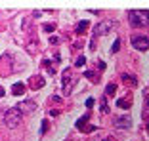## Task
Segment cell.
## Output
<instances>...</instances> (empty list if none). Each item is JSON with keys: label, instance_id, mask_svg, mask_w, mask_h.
Listing matches in <instances>:
<instances>
[{"label": "cell", "instance_id": "obj_13", "mask_svg": "<svg viewBox=\"0 0 149 141\" xmlns=\"http://www.w3.org/2000/svg\"><path fill=\"white\" fill-rule=\"evenodd\" d=\"M115 92H117V86H115L113 82H109L107 88H105V95H115Z\"/></svg>", "mask_w": 149, "mask_h": 141}, {"label": "cell", "instance_id": "obj_28", "mask_svg": "<svg viewBox=\"0 0 149 141\" xmlns=\"http://www.w3.org/2000/svg\"><path fill=\"white\" fill-rule=\"evenodd\" d=\"M4 93H6V90L2 88V86H0V97H4Z\"/></svg>", "mask_w": 149, "mask_h": 141}, {"label": "cell", "instance_id": "obj_23", "mask_svg": "<svg viewBox=\"0 0 149 141\" xmlns=\"http://www.w3.org/2000/svg\"><path fill=\"white\" fill-rule=\"evenodd\" d=\"M94 103H96V99H94V97H88V99H86V107H88V109H92Z\"/></svg>", "mask_w": 149, "mask_h": 141}, {"label": "cell", "instance_id": "obj_4", "mask_svg": "<svg viewBox=\"0 0 149 141\" xmlns=\"http://www.w3.org/2000/svg\"><path fill=\"white\" fill-rule=\"evenodd\" d=\"M130 44L138 50V52H147L149 50V36H134L130 40Z\"/></svg>", "mask_w": 149, "mask_h": 141}, {"label": "cell", "instance_id": "obj_11", "mask_svg": "<svg viewBox=\"0 0 149 141\" xmlns=\"http://www.w3.org/2000/svg\"><path fill=\"white\" fill-rule=\"evenodd\" d=\"M88 27H90V21H86V19H84V21H79V23H77L74 32H77V35H84V32L88 31Z\"/></svg>", "mask_w": 149, "mask_h": 141}, {"label": "cell", "instance_id": "obj_24", "mask_svg": "<svg viewBox=\"0 0 149 141\" xmlns=\"http://www.w3.org/2000/svg\"><path fill=\"white\" fill-rule=\"evenodd\" d=\"M143 99H145V103L149 105V90H147V92H143Z\"/></svg>", "mask_w": 149, "mask_h": 141}, {"label": "cell", "instance_id": "obj_7", "mask_svg": "<svg viewBox=\"0 0 149 141\" xmlns=\"http://www.w3.org/2000/svg\"><path fill=\"white\" fill-rule=\"evenodd\" d=\"M17 109L21 111L23 115H25V113H33V111L36 109V103L33 101V99H25V101H19L17 103Z\"/></svg>", "mask_w": 149, "mask_h": 141}, {"label": "cell", "instance_id": "obj_1", "mask_svg": "<svg viewBox=\"0 0 149 141\" xmlns=\"http://www.w3.org/2000/svg\"><path fill=\"white\" fill-rule=\"evenodd\" d=\"M128 21L132 27H145L149 25V10H130Z\"/></svg>", "mask_w": 149, "mask_h": 141}, {"label": "cell", "instance_id": "obj_21", "mask_svg": "<svg viewBox=\"0 0 149 141\" xmlns=\"http://www.w3.org/2000/svg\"><path fill=\"white\" fill-rule=\"evenodd\" d=\"M54 29H56V25H52V23H46V25H44V31L46 32H52Z\"/></svg>", "mask_w": 149, "mask_h": 141}, {"label": "cell", "instance_id": "obj_16", "mask_svg": "<svg viewBox=\"0 0 149 141\" xmlns=\"http://www.w3.org/2000/svg\"><path fill=\"white\" fill-rule=\"evenodd\" d=\"M42 67H46V69H48V73H50V75H54V73H56V70H54V65L48 61V59H44V61H42Z\"/></svg>", "mask_w": 149, "mask_h": 141}, {"label": "cell", "instance_id": "obj_8", "mask_svg": "<svg viewBox=\"0 0 149 141\" xmlns=\"http://www.w3.org/2000/svg\"><path fill=\"white\" fill-rule=\"evenodd\" d=\"M73 82H74V76L71 75L69 69H67L65 73H63V93H65V95L71 92V86H69V84H73Z\"/></svg>", "mask_w": 149, "mask_h": 141}, {"label": "cell", "instance_id": "obj_9", "mask_svg": "<svg viewBox=\"0 0 149 141\" xmlns=\"http://www.w3.org/2000/svg\"><path fill=\"white\" fill-rule=\"evenodd\" d=\"M25 90H27V84H23V82H15L12 86V93L13 95H23V93H25Z\"/></svg>", "mask_w": 149, "mask_h": 141}, {"label": "cell", "instance_id": "obj_19", "mask_svg": "<svg viewBox=\"0 0 149 141\" xmlns=\"http://www.w3.org/2000/svg\"><path fill=\"white\" fill-rule=\"evenodd\" d=\"M100 101H101V113H109V107H107V103H105V97H101Z\"/></svg>", "mask_w": 149, "mask_h": 141}, {"label": "cell", "instance_id": "obj_2", "mask_svg": "<svg viewBox=\"0 0 149 141\" xmlns=\"http://www.w3.org/2000/svg\"><path fill=\"white\" fill-rule=\"evenodd\" d=\"M21 118H23V113L17 109V107H13V109H6L4 111L2 122H4L8 128H17L19 124H21Z\"/></svg>", "mask_w": 149, "mask_h": 141}, {"label": "cell", "instance_id": "obj_5", "mask_svg": "<svg viewBox=\"0 0 149 141\" xmlns=\"http://www.w3.org/2000/svg\"><path fill=\"white\" fill-rule=\"evenodd\" d=\"M130 126H132V118L128 115H123V116H117V118H115V128L130 130Z\"/></svg>", "mask_w": 149, "mask_h": 141}, {"label": "cell", "instance_id": "obj_20", "mask_svg": "<svg viewBox=\"0 0 149 141\" xmlns=\"http://www.w3.org/2000/svg\"><path fill=\"white\" fill-rule=\"evenodd\" d=\"M96 130H97V128L94 126V124H88V126H86V128L82 130V132H84V133H90V132H96Z\"/></svg>", "mask_w": 149, "mask_h": 141}, {"label": "cell", "instance_id": "obj_10", "mask_svg": "<svg viewBox=\"0 0 149 141\" xmlns=\"http://www.w3.org/2000/svg\"><path fill=\"white\" fill-rule=\"evenodd\" d=\"M120 78H123V82H124V84H128L130 88L138 86V78H136L134 75H126V73H124V75H120Z\"/></svg>", "mask_w": 149, "mask_h": 141}, {"label": "cell", "instance_id": "obj_29", "mask_svg": "<svg viewBox=\"0 0 149 141\" xmlns=\"http://www.w3.org/2000/svg\"><path fill=\"white\" fill-rule=\"evenodd\" d=\"M103 141H113V137H105V139H103Z\"/></svg>", "mask_w": 149, "mask_h": 141}, {"label": "cell", "instance_id": "obj_26", "mask_svg": "<svg viewBox=\"0 0 149 141\" xmlns=\"http://www.w3.org/2000/svg\"><path fill=\"white\" fill-rule=\"evenodd\" d=\"M50 42H52V44H57V42H59V38H56V36H52V38H50Z\"/></svg>", "mask_w": 149, "mask_h": 141}, {"label": "cell", "instance_id": "obj_14", "mask_svg": "<svg viewBox=\"0 0 149 141\" xmlns=\"http://www.w3.org/2000/svg\"><path fill=\"white\" fill-rule=\"evenodd\" d=\"M84 76H86V78H90L92 82H97V80H100V76H97L96 73H92V70H84Z\"/></svg>", "mask_w": 149, "mask_h": 141}, {"label": "cell", "instance_id": "obj_15", "mask_svg": "<svg viewBox=\"0 0 149 141\" xmlns=\"http://www.w3.org/2000/svg\"><path fill=\"white\" fill-rule=\"evenodd\" d=\"M117 105L120 107V109H130V105H132V103L128 101V99H118V101H117Z\"/></svg>", "mask_w": 149, "mask_h": 141}, {"label": "cell", "instance_id": "obj_3", "mask_svg": "<svg viewBox=\"0 0 149 141\" xmlns=\"http://www.w3.org/2000/svg\"><path fill=\"white\" fill-rule=\"evenodd\" d=\"M115 27H117V23L111 21V19H105V21L97 23V25L94 27V38H96L97 35H107V32H111Z\"/></svg>", "mask_w": 149, "mask_h": 141}, {"label": "cell", "instance_id": "obj_6", "mask_svg": "<svg viewBox=\"0 0 149 141\" xmlns=\"http://www.w3.org/2000/svg\"><path fill=\"white\" fill-rule=\"evenodd\" d=\"M44 76H40V75H33L31 78L27 80V86H31L33 90H40V88H44Z\"/></svg>", "mask_w": 149, "mask_h": 141}, {"label": "cell", "instance_id": "obj_22", "mask_svg": "<svg viewBox=\"0 0 149 141\" xmlns=\"http://www.w3.org/2000/svg\"><path fill=\"white\" fill-rule=\"evenodd\" d=\"M48 130V120H42V126H40V133H46Z\"/></svg>", "mask_w": 149, "mask_h": 141}, {"label": "cell", "instance_id": "obj_12", "mask_svg": "<svg viewBox=\"0 0 149 141\" xmlns=\"http://www.w3.org/2000/svg\"><path fill=\"white\" fill-rule=\"evenodd\" d=\"M88 120H90V115H88V113L82 116V118H79V120H77V128H79L80 132H82V130L88 126Z\"/></svg>", "mask_w": 149, "mask_h": 141}, {"label": "cell", "instance_id": "obj_27", "mask_svg": "<svg viewBox=\"0 0 149 141\" xmlns=\"http://www.w3.org/2000/svg\"><path fill=\"white\" fill-rule=\"evenodd\" d=\"M97 67L100 69H105V61H97Z\"/></svg>", "mask_w": 149, "mask_h": 141}, {"label": "cell", "instance_id": "obj_17", "mask_svg": "<svg viewBox=\"0 0 149 141\" xmlns=\"http://www.w3.org/2000/svg\"><path fill=\"white\" fill-rule=\"evenodd\" d=\"M84 63H86V57H84V55H79V57H77V61H74V65H77V67H82Z\"/></svg>", "mask_w": 149, "mask_h": 141}, {"label": "cell", "instance_id": "obj_25", "mask_svg": "<svg viewBox=\"0 0 149 141\" xmlns=\"http://www.w3.org/2000/svg\"><path fill=\"white\" fill-rule=\"evenodd\" d=\"M57 115H59V111H54V109L50 111V116H57Z\"/></svg>", "mask_w": 149, "mask_h": 141}, {"label": "cell", "instance_id": "obj_18", "mask_svg": "<svg viewBox=\"0 0 149 141\" xmlns=\"http://www.w3.org/2000/svg\"><path fill=\"white\" fill-rule=\"evenodd\" d=\"M118 50H120V40H115L113 42V46H111V52H118Z\"/></svg>", "mask_w": 149, "mask_h": 141}]
</instances>
